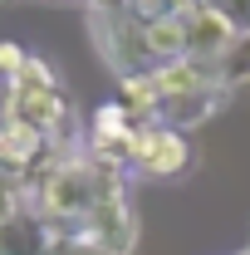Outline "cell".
Wrapping results in <instances>:
<instances>
[{"mask_svg":"<svg viewBox=\"0 0 250 255\" xmlns=\"http://www.w3.org/2000/svg\"><path fill=\"white\" fill-rule=\"evenodd\" d=\"M113 182H127V177H113V172H98L84 152L74 157H49L39 172H30V211L39 221H49L54 236H69L74 226L94 211V201Z\"/></svg>","mask_w":250,"mask_h":255,"instance_id":"1","label":"cell"},{"mask_svg":"<svg viewBox=\"0 0 250 255\" xmlns=\"http://www.w3.org/2000/svg\"><path fill=\"white\" fill-rule=\"evenodd\" d=\"M59 246H79V251H94V255H132L137 251V216H132V201H127V182H113L94 201V211Z\"/></svg>","mask_w":250,"mask_h":255,"instance_id":"2","label":"cell"},{"mask_svg":"<svg viewBox=\"0 0 250 255\" xmlns=\"http://www.w3.org/2000/svg\"><path fill=\"white\" fill-rule=\"evenodd\" d=\"M89 30H94V49L98 59L108 64L118 79L127 74H147V44H142V20L137 10H118V15H89Z\"/></svg>","mask_w":250,"mask_h":255,"instance_id":"3","label":"cell"},{"mask_svg":"<svg viewBox=\"0 0 250 255\" xmlns=\"http://www.w3.org/2000/svg\"><path fill=\"white\" fill-rule=\"evenodd\" d=\"M191 167V142L182 128L167 123H137V147H132V172L147 182H172Z\"/></svg>","mask_w":250,"mask_h":255,"instance_id":"4","label":"cell"},{"mask_svg":"<svg viewBox=\"0 0 250 255\" xmlns=\"http://www.w3.org/2000/svg\"><path fill=\"white\" fill-rule=\"evenodd\" d=\"M236 39H241V30L231 25V15L221 5H191V15H187V54L191 59H201L211 69Z\"/></svg>","mask_w":250,"mask_h":255,"instance_id":"5","label":"cell"},{"mask_svg":"<svg viewBox=\"0 0 250 255\" xmlns=\"http://www.w3.org/2000/svg\"><path fill=\"white\" fill-rule=\"evenodd\" d=\"M54 251H59V236L30 206L0 221V255H54Z\"/></svg>","mask_w":250,"mask_h":255,"instance_id":"6","label":"cell"},{"mask_svg":"<svg viewBox=\"0 0 250 255\" xmlns=\"http://www.w3.org/2000/svg\"><path fill=\"white\" fill-rule=\"evenodd\" d=\"M0 157L5 167H15V172H39L44 162L54 157V147H49V137L44 132H34L25 123H0Z\"/></svg>","mask_w":250,"mask_h":255,"instance_id":"7","label":"cell"},{"mask_svg":"<svg viewBox=\"0 0 250 255\" xmlns=\"http://www.w3.org/2000/svg\"><path fill=\"white\" fill-rule=\"evenodd\" d=\"M152 74V84H157V94H162V103H172V98H187L196 94V89H206V84H216L211 79V69L201 59H172V64H157V69H147Z\"/></svg>","mask_w":250,"mask_h":255,"instance_id":"8","label":"cell"},{"mask_svg":"<svg viewBox=\"0 0 250 255\" xmlns=\"http://www.w3.org/2000/svg\"><path fill=\"white\" fill-rule=\"evenodd\" d=\"M142 44H147L152 69H157V64H172V59H187V15L147 20V25H142Z\"/></svg>","mask_w":250,"mask_h":255,"instance_id":"9","label":"cell"},{"mask_svg":"<svg viewBox=\"0 0 250 255\" xmlns=\"http://www.w3.org/2000/svg\"><path fill=\"white\" fill-rule=\"evenodd\" d=\"M221 103H226V94H221L216 84H206V89H196V94H187V98H172V103H162V123L187 132V128L206 123Z\"/></svg>","mask_w":250,"mask_h":255,"instance_id":"10","label":"cell"},{"mask_svg":"<svg viewBox=\"0 0 250 255\" xmlns=\"http://www.w3.org/2000/svg\"><path fill=\"white\" fill-rule=\"evenodd\" d=\"M118 103L132 113V123H162V94H157L152 74H127V79H118Z\"/></svg>","mask_w":250,"mask_h":255,"instance_id":"11","label":"cell"},{"mask_svg":"<svg viewBox=\"0 0 250 255\" xmlns=\"http://www.w3.org/2000/svg\"><path fill=\"white\" fill-rule=\"evenodd\" d=\"M211 79H216V89H221L226 98L250 84V34H241V39H236V44L211 64Z\"/></svg>","mask_w":250,"mask_h":255,"instance_id":"12","label":"cell"},{"mask_svg":"<svg viewBox=\"0 0 250 255\" xmlns=\"http://www.w3.org/2000/svg\"><path fill=\"white\" fill-rule=\"evenodd\" d=\"M25 206H30V177L15 172V167H5V157H0V221L15 216V211H25Z\"/></svg>","mask_w":250,"mask_h":255,"instance_id":"13","label":"cell"},{"mask_svg":"<svg viewBox=\"0 0 250 255\" xmlns=\"http://www.w3.org/2000/svg\"><path fill=\"white\" fill-rule=\"evenodd\" d=\"M191 5L196 0H132V10H137V20L147 25V20H172V15H191Z\"/></svg>","mask_w":250,"mask_h":255,"instance_id":"14","label":"cell"},{"mask_svg":"<svg viewBox=\"0 0 250 255\" xmlns=\"http://www.w3.org/2000/svg\"><path fill=\"white\" fill-rule=\"evenodd\" d=\"M25 64H30V54H25L20 44H10V39H0V74H5V84H10L15 74H25Z\"/></svg>","mask_w":250,"mask_h":255,"instance_id":"15","label":"cell"},{"mask_svg":"<svg viewBox=\"0 0 250 255\" xmlns=\"http://www.w3.org/2000/svg\"><path fill=\"white\" fill-rule=\"evenodd\" d=\"M196 5H221V10L231 15V25L241 34H250V0H196Z\"/></svg>","mask_w":250,"mask_h":255,"instance_id":"16","label":"cell"},{"mask_svg":"<svg viewBox=\"0 0 250 255\" xmlns=\"http://www.w3.org/2000/svg\"><path fill=\"white\" fill-rule=\"evenodd\" d=\"M89 15H118V10H132V0H84Z\"/></svg>","mask_w":250,"mask_h":255,"instance_id":"17","label":"cell"},{"mask_svg":"<svg viewBox=\"0 0 250 255\" xmlns=\"http://www.w3.org/2000/svg\"><path fill=\"white\" fill-rule=\"evenodd\" d=\"M54 255H94V251H79V246H59Z\"/></svg>","mask_w":250,"mask_h":255,"instance_id":"18","label":"cell"},{"mask_svg":"<svg viewBox=\"0 0 250 255\" xmlns=\"http://www.w3.org/2000/svg\"><path fill=\"white\" fill-rule=\"evenodd\" d=\"M241 255H250V246H246V251H241Z\"/></svg>","mask_w":250,"mask_h":255,"instance_id":"19","label":"cell"}]
</instances>
